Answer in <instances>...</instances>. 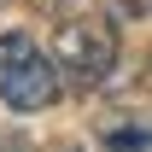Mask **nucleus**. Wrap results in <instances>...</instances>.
<instances>
[{
	"label": "nucleus",
	"instance_id": "f257e3e1",
	"mask_svg": "<svg viewBox=\"0 0 152 152\" xmlns=\"http://www.w3.org/2000/svg\"><path fill=\"white\" fill-rule=\"evenodd\" d=\"M0 99L12 111H47L58 99V58H47L29 35H0Z\"/></svg>",
	"mask_w": 152,
	"mask_h": 152
},
{
	"label": "nucleus",
	"instance_id": "f03ea898",
	"mask_svg": "<svg viewBox=\"0 0 152 152\" xmlns=\"http://www.w3.org/2000/svg\"><path fill=\"white\" fill-rule=\"evenodd\" d=\"M53 58L70 88H99L117 70V29L105 18H70L53 35Z\"/></svg>",
	"mask_w": 152,
	"mask_h": 152
},
{
	"label": "nucleus",
	"instance_id": "7ed1b4c3",
	"mask_svg": "<svg viewBox=\"0 0 152 152\" xmlns=\"http://www.w3.org/2000/svg\"><path fill=\"white\" fill-rule=\"evenodd\" d=\"M99 140H105L111 152H140V146H152V129H134V123H123V117H111Z\"/></svg>",
	"mask_w": 152,
	"mask_h": 152
},
{
	"label": "nucleus",
	"instance_id": "20e7f679",
	"mask_svg": "<svg viewBox=\"0 0 152 152\" xmlns=\"http://www.w3.org/2000/svg\"><path fill=\"white\" fill-rule=\"evenodd\" d=\"M58 152H82V146H58Z\"/></svg>",
	"mask_w": 152,
	"mask_h": 152
}]
</instances>
